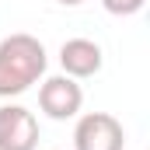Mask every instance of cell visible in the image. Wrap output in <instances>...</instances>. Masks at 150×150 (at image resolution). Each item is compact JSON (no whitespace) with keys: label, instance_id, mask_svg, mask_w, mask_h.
<instances>
[{"label":"cell","instance_id":"3957f363","mask_svg":"<svg viewBox=\"0 0 150 150\" xmlns=\"http://www.w3.org/2000/svg\"><path fill=\"white\" fill-rule=\"evenodd\" d=\"M38 108L56 122H67V119L80 115V108H84V87L67 74L45 77L38 87Z\"/></svg>","mask_w":150,"mask_h":150},{"label":"cell","instance_id":"8992f818","mask_svg":"<svg viewBox=\"0 0 150 150\" xmlns=\"http://www.w3.org/2000/svg\"><path fill=\"white\" fill-rule=\"evenodd\" d=\"M147 0H101V7L115 14V18H129V14H140Z\"/></svg>","mask_w":150,"mask_h":150},{"label":"cell","instance_id":"5b68a950","mask_svg":"<svg viewBox=\"0 0 150 150\" xmlns=\"http://www.w3.org/2000/svg\"><path fill=\"white\" fill-rule=\"evenodd\" d=\"M105 56H101V45L94 38H67L59 45V67L63 74L74 77V80H87L101 70Z\"/></svg>","mask_w":150,"mask_h":150},{"label":"cell","instance_id":"277c9868","mask_svg":"<svg viewBox=\"0 0 150 150\" xmlns=\"http://www.w3.org/2000/svg\"><path fill=\"white\" fill-rule=\"evenodd\" d=\"M38 119L25 105H0V150H35Z\"/></svg>","mask_w":150,"mask_h":150},{"label":"cell","instance_id":"52a82bcc","mask_svg":"<svg viewBox=\"0 0 150 150\" xmlns=\"http://www.w3.org/2000/svg\"><path fill=\"white\" fill-rule=\"evenodd\" d=\"M56 4H63V7H77V4H84V0H56Z\"/></svg>","mask_w":150,"mask_h":150},{"label":"cell","instance_id":"6da1fadb","mask_svg":"<svg viewBox=\"0 0 150 150\" xmlns=\"http://www.w3.org/2000/svg\"><path fill=\"white\" fill-rule=\"evenodd\" d=\"M45 45L28 32H14L0 42V98H18L45 77Z\"/></svg>","mask_w":150,"mask_h":150},{"label":"cell","instance_id":"7a4b0ae2","mask_svg":"<svg viewBox=\"0 0 150 150\" xmlns=\"http://www.w3.org/2000/svg\"><path fill=\"white\" fill-rule=\"evenodd\" d=\"M126 129L108 112H84L74 126V150H122Z\"/></svg>","mask_w":150,"mask_h":150}]
</instances>
